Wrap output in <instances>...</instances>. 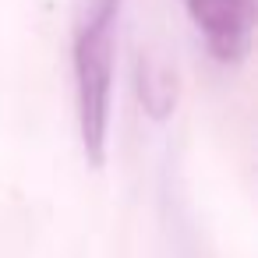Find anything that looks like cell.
Wrapping results in <instances>:
<instances>
[{
    "instance_id": "2",
    "label": "cell",
    "mask_w": 258,
    "mask_h": 258,
    "mask_svg": "<svg viewBox=\"0 0 258 258\" xmlns=\"http://www.w3.org/2000/svg\"><path fill=\"white\" fill-rule=\"evenodd\" d=\"M184 8L216 60L233 64L251 50L258 0H184Z\"/></svg>"
},
{
    "instance_id": "1",
    "label": "cell",
    "mask_w": 258,
    "mask_h": 258,
    "mask_svg": "<svg viewBox=\"0 0 258 258\" xmlns=\"http://www.w3.org/2000/svg\"><path fill=\"white\" fill-rule=\"evenodd\" d=\"M124 0H75V96L78 131L89 166L106 163L113 64H117V18Z\"/></svg>"
}]
</instances>
